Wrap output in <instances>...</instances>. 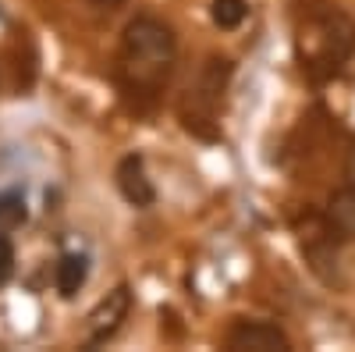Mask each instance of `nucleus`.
Wrapping results in <instances>:
<instances>
[{
  "mask_svg": "<svg viewBox=\"0 0 355 352\" xmlns=\"http://www.w3.org/2000/svg\"><path fill=\"white\" fill-rule=\"evenodd\" d=\"M174 61V33L157 18H135L125 28V72L135 85H157Z\"/></svg>",
  "mask_w": 355,
  "mask_h": 352,
  "instance_id": "obj_1",
  "label": "nucleus"
},
{
  "mask_svg": "<svg viewBox=\"0 0 355 352\" xmlns=\"http://www.w3.org/2000/svg\"><path fill=\"white\" fill-rule=\"evenodd\" d=\"M227 349H234V352H245V349L249 352H284V349H291V342L270 320H239L227 331Z\"/></svg>",
  "mask_w": 355,
  "mask_h": 352,
  "instance_id": "obj_2",
  "label": "nucleus"
},
{
  "mask_svg": "<svg viewBox=\"0 0 355 352\" xmlns=\"http://www.w3.org/2000/svg\"><path fill=\"white\" fill-rule=\"evenodd\" d=\"M128 310H132V292H128V285H117L114 292H107V299H100L96 303V310L89 313V345H100V342H107L117 328H121V320L128 317Z\"/></svg>",
  "mask_w": 355,
  "mask_h": 352,
  "instance_id": "obj_3",
  "label": "nucleus"
},
{
  "mask_svg": "<svg viewBox=\"0 0 355 352\" xmlns=\"http://www.w3.org/2000/svg\"><path fill=\"white\" fill-rule=\"evenodd\" d=\"M227 78H231V61H224V57H214V61L202 65L196 90H189V93H192V107L202 110L199 121H210V117H214V103L220 100Z\"/></svg>",
  "mask_w": 355,
  "mask_h": 352,
  "instance_id": "obj_4",
  "label": "nucleus"
},
{
  "mask_svg": "<svg viewBox=\"0 0 355 352\" xmlns=\"http://www.w3.org/2000/svg\"><path fill=\"white\" fill-rule=\"evenodd\" d=\"M117 192H121L132 207H153V199H157V189L153 182L146 178V167H142V157H125L121 164H117Z\"/></svg>",
  "mask_w": 355,
  "mask_h": 352,
  "instance_id": "obj_5",
  "label": "nucleus"
},
{
  "mask_svg": "<svg viewBox=\"0 0 355 352\" xmlns=\"http://www.w3.org/2000/svg\"><path fill=\"white\" fill-rule=\"evenodd\" d=\"M85 278H89V260L82 253H64L61 263H57V292L64 299H75L78 288L85 285Z\"/></svg>",
  "mask_w": 355,
  "mask_h": 352,
  "instance_id": "obj_6",
  "label": "nucleus"
},
{
  "mask_svg": "<svg viewBox=\"0 0 355 352\" xmlns=\"http://www.w3.org/2000/svg\"><path fill=\"white\" fill-rule=\"evenodd\" d=\"M210 15H214V25L217 28H227V33H231V28H239L245 22L249 4H245V0H214Z\"/></svg>",
  "mask_w": 355,
  "mask_h": 352,
  "instance_id": "obj_7",
  "label": "nucleus"
},
{
  "mask_svg": "<svg viewBox=\"0 0 355 352\" xmlns=\"http://www.w3.org/2000/svg\"><path fill=\"white\" fill-rule=\"evenodd\" d=\"M25 196L18 189H4L0 192V231H8V228H18L25 221Z\"/></svg>",
  "mask_w": 355,
  "mask_h": 352,
  "instance_id": "obj_8",
  "label": "nucleus"
},
{
  "mask_svg": "<svg viewBox=\"0 0 355 352\" xmlns=\"http://www.w3.org/2000/svg\"><path fill=\"white\" fill-rule=\"evenodd\" d=\"M331 221H334L345 235H355V189L331 199Z\"/></svg>",
  "mask_w": 355,
  "mask_h": 352,
  "instance_id": "obj_9",
  "label": "nucleus"
},
{
  "mask_svg": "<svg viewBox=\"0 0 355 352\" xmlns=\"http://www.w3.org/2000/svg\"><path fill=\"white\" fill-rule=\"evenodd\" d=\"M15 274V246L4 231H0V285H8V278Z\"/></svg>",
  "mask_w": 355,
  "mask_h": 352,
  "instance_id": "obj_10",
  "label": "nucleus"
},
{
  "mask_svg": "<svg viewBox=\"0 0 355 352\" xmlns=\"http://www.w3.org/2000/svg\"><path fill=\"white\" fill-rule=\"evenodd\" d=\"M96 8H117V4H125V0H93Z\"/></svg>",
  "mask_w": 355,
  "mask_h": 352,
  "instance_id": "obj_11",
  "label": "nucleus"
},
{
  "mask_svg": "<svg viewBox=\"0 0 355 352\" xmlns=\"http://www.w3.org/2000/svg\"><path fill=\"white\" fill-rule=\"evenodd\" d=\"M348 178H352V189H355V153H352V160H348Z\"/></svg>",
  "mask_w": 355,
  "mask_h": 352,
  "instance_id": "obj_12",
  "label": "nucleus"
}]
</instances>
